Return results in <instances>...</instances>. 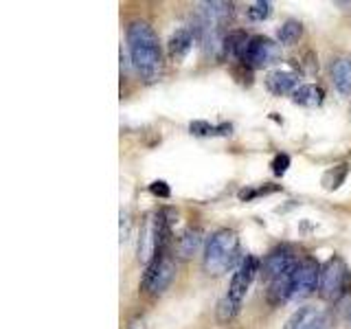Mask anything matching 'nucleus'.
Here are the masks:
<instances>
[{"instance_id":"f257e3e1","label":"nucleus","mask_w":351,"mask_h":329,"mask_svg":"<svg viewBox=\"0 0 351 329\" xmlns=\"http://www.w3.org/2000/svg\"><path fill=\"white\" fill-rule=\"evenodd\" d=\"M128 51L141 80L147 84L156 82L162 73V49L156 31L147 22L134 20L128 27Z\"/></svg>"},{"instance_id":"f03ea898","label":"nucleus","mask_w":351,"mask_h":329,"mask_svg":"<svg viewBox=\"0 0 351 329\" xmlns=\"http://www.w3.org/2000/svg\"><path fill=\"white\" fill-rule=\"evenodd\" d=\"M239 257V237L235 230L219 228L206 239L202 266L208 277H222L235 266Z\"/></svg>"},{"instance_id":"7ed1b4c3","label":"nucleus","mask_w":351,"mask_h":329,"mask_svg":"<svg viewBox=\"0 0 351 329\" xmlns=\"http://www.w3.org/2000/svg\"><path fill=\"white\" fill-rule=\"evenodd\" d=\"M351 285V272L343 257H329L321 268V285H318V294L325 301H338L347 294Z\"/></svg>"},{"instance_id":"20e7f679","label":"nucleus","mask_w":351,"mask_h":329,"mask_svg":"<svg viewBox=\"0 0 351 329\" xmlns=\"http://www.w3.org/2000/svg\"><path fill=\"white\" fill-rule=\"evenodd\" d=\"M173 277H176V263L169 255V250H158L145 266V272H143V279H141V288L154 296H158L169 288Z\"/></svg>"},{"instance_id":"39448f33","label":"nucleus","mask_w":351,"mask_h":329,"mask_svg":"<svg viewBox=\"0 0 351 329\" xmlns=\"http://www.w3.org/2000/svg\"><path fill=\"white\" fill-rule=\"evenodd\" d=\"M259 270H261V266H259L257 257L246 255L244 259L239 261L237 270L233 272V279H230L228 292H226L237 305H241V301L246 299V292H248L250 283H252V279H255V274H257Z\"/></svg>"},{"instance_id":"423d86ee","label":"nucleus","mask_w":351,"mask_h":329,"mask_svg":"<svg viewBox=\"0 0 351 329\" xmlns=\"http://www.w3.org/2000/svg\"><path fill=\"white\" fill-rule=\"evenodd\" d=\"M321 263L312 257H305L296 266V277H294V299H305L318 290L321 285Z\"/></svg>"},{"instance_id":"0eeeda50","label":"nucleus","mask_w":351,"mask_h":329,"mask_svg":"<svg viewBox=\"0 0 351 329\" xmlns=\"http://www.w3.org/2000/svg\"><path fill=\"white\" fill-rule=\"evenodd\" d=\"M279 58V47L274 44L270 38L255 36L250 38L248 49L244 55V64H248L250 69H263V66H270L274 60Z\"/></svg>"},{"instance_id":"6e6552de","label":"nucleus","mask_w":351,"mask_h":329,"mask_svg":"<svg viewBox=\"0 0 351 329\" xmlns=\"http://www.w3.org/2000/svg\"><path fill=\"white\" fill-rule=\"evenodd\" d=\"M283 329H332V321H329V314L321 310V307L305 305V307H299V310L285 321Z\"/></svg>"},{"instance_id":"1a4fd4ad","label":"nucleus","mask_w":351,"mask_h":329,"mask_svg":"<svg viewBox=\"0 0 351 329\" xmlns=\"http://www.w3.org/2000/svg\"><path fill=\"white\" fill-rule=\"evenodd\" d=\"M296 255H294V250L290 246H279V248H274L268 252V257L263 259L261 263V274H263V279L266 281H272V279H277L279 274L283 272H288L296 266Z\"/></svg>"},{"instance_id":"9d476101","label":"nucleus","mask_w":351,"mask_h":329,"mask_svg":"<svg viewBox=\"0 0 351 329\" xmlns=\"http://www.w3.org/2000/svg\"><path fill=\"white\" fill-rule=\"evenodd\" d=\"M296 266H299V263H296ZM296 266H294L292 270H288V272L279 274L277 279L268 281L266 299H268V303H270V305L277 307V305L285 303V301L292 299V296H294V277H296Z\"/></svg>"},{"instance_id":"9b49d317","label":"nucleus","mask_w":351,"mask_h":329,"mask_svg":"<svg viewBox=\"0 0 351 329\" xmlns=\"http://www.w3.org/2000/svg\"><path fill=\"white\" fill-rule=\"evenodd\" d=\"M296 84H299V75H296V71H290V69H277V71L268 73V77H266V88L277 97L294 93Z\"/></svg>"},{"instance_id":"f8f14e48","label":"nucleus","mask_w":351,"mask_h":329,"mask_svg":"<svg viewBox=\"0 0 351 329\" xmlns=\"http://www.w3.org/2000/svg\"><path fill=\"white\" fill-rule=\"evenodd\" d=\"M193 31L191 29H178L169 38V44H167V51H169V58L173 62H182L186 55H189L191 47H193Z\"/></svg>"},{"instance_id":"ddd939ff","label":"nucleus","mask_w":351,"mask_h":329,"mask_svg":"<svg viewBox=\"0 0 351 329\" xmlns=\"http://www.w3.org/2000/svg\"><path fill=\"white\" fill-rule=\"evenodd\" d=\"M332 82L336 86V90L345 97H351V60L347 58H336L332 62Z\"/></svg>"},{"instance_id":"4468645a","label":"nucleus","mask_w":351,"mask_h":329,"mask_svg":"<svg viewBox=\"0 0 351 329\" xmlns=\"http://www.w3.org/2000/svg\"><path fill=\"white\" fill-rule=\"evenodd\" d=\"M202 241H204V233L200 228H186L184 233L178 237V246H176V250H178V257L180 259H191L193 255H197L202 248Z\"/></svg>"},{"instance_id":"2eb2a0df","label":"nucleus","mask_w":351,"mask_h":329,"mask_svg":"<svg viewBox=\"0 0 351 329\" xmlns=\"http://www.w3.org/2000/svg\"><path fill=\"white\" fill-rule=\"evenodd\" d=\"M323 99H325L323 88L316 84H303L292 93V101L303 108H318L323 103Z\"/></svg>"},{"instance_id":"dca6fc26","label":"nucleus","mask_w":351,"mask_h":329,"mask_svg":"<svg viewBox=\"0 0 351 329\" xmlns=\"http://www.w3.org/2000/svg\"><path fill=\"white\" fill-rule=\"evenodd\" d=\"M248 42L250 38L246 36V31H228L224 40V55H228V58H233L237 62H244Z\"/></svg>"},{"instance_id":"f3484780","label":"nucleus","mask_w":351,"mask_h":329,"mask_svg":"<svg viewBox=\"0 0 351 329\" xmlns=\"http://www.w3.org/2000/svg\"><path fill=\"white\" fill-rule=\"evenodd\" d=\"M301 36H303V27H301V22H296V20L283 22L281 29L277 31L279 44H283V47H292V44L301 40Z\"/></svg>"},{"instance_id":"a211bd4d","label":"nucleus","mask_w":351,"mask_h":329,"mask_svg":"<svg viewBox=\"0 0 351 329\" xmlns=\"http://www.w3.org/2000/svg\"><path fill=\"white\" fill-rule=\"evenodd\" d=\"M347 173H349V164H336V167H332L329 171H325V175H323L325 189H327V191H336L338 186L345 182Z\"/></svg>"},{"instance_id":"6ab92c4d","label":"nucleus","mask_w":351,"mask_h":329,"mask_svg":"<svg viewBox=\"0 0 351 329\" xmlns=\"http://www.w3.org/2000/svg\"><path fill=\"white\" fill-rule=\"evenodd\" d=\"M239 307H241V305H237L233 299H230L228 294H224L222 299H219V303H217V321L222 323V325H228V323L237 316Z\"/></svg>"},{"instance_id":"aec40b11","label":"nucleus","mask_w":351,"mask_h":329,"mask_svg":"<svg viewBox=\"0 0 351 329\" xmlns=\"http://www.w3.org/2000/svg\"><path fill=\"white\" fill-rule=\"evenodd\" d=\"M272 14V5L266 3V0H259V3H252L250 9H248V18L255 20V22H263L268 20Z\"/></svg>"},{"instance_id":"412c9836","label":"nucleus","mask_w":351,"mask_h":329,"mask_svg":"<svg viewBox=\"0 0 351 329\" xmlns=\"http://www.w3.org/2000/svg\"><path fill=\"white\" fill-rule=\"evenodd\" d=\"M189 130H191V134H195V136H211V134H215V125L206 123V121H193V123L189 125Z\"/></svg>"},{"instance_id":"4be33fe9","label":"nucleus","mask_w":351,"mask_h":329,"mask_svg":"<svg viewBox=\"0 0 351 329\" xmlns=\"http://www.w3.org/2000/svg\"><path fill=\"white\" fill-rule=\"evenodd\" d=\"M288 167H290V156H288V154H277L274 160H272L274 175H283L285 171H288Z\"/></svg>"},{"instance_id":"5701e85b","label":"nucleus","mask_w":351,"mask_h":329,"mask_svg":"<svg viewBox=\"0 0 351 329\" xmlns=\"http://www.w3.org/2000/svg\"><path fill=\"white\" fill-rule=\"evenodd\" d=\"M149 191L154 193V195H158V197H169V184L165 182V180H156V182H152L149 184Z\"/></svg>"},{"instance_id":"b1692460","label":"nucleus","mask_w":351,"mask_h":329,"mask_svg":"<svg viewBox=\"0 0 351 329\" xmlns=\"http://www.w3.org/2000/svg\"><path fill=\"white\" fill-rule=\"evenodd\" d=\"M130 237V215L128 211H121V241Z\"/></svg>"},{"instance_id":"393cba45","label":"nucleus","mask_w":351,"mask_h":329,"mask_svg":"<svg viewBox=\"0 0 351 329\" xmlns=\"http://www.w3.org/2000/svg\"><path fill=\"white\" fill-rule=\"evenodd\" d=\"M128 329H147V327H145V316H143V314H136V316L130 321Z\"/></svg>"}]
</instances>
